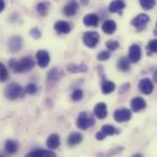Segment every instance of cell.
I'll return each instance as SVG.
<instances>
[{
	"label": "cell",
	"instance_id": "27",
	"mask_svg": "<svg viewBox=\"0 0 157 157\" xmlns=\"http://www.w3.org/2000/svg\"><path fill=\"white\" fill-rule=\"evenodd\" d=\"M36 9H37V12H38L40 16L45 17V16L48 14L49 4H48V3H44V2L39 3V4L36 6Z\"/></svg>",
	"mask_w": 157,
	"mask_h": 157
},
{
	"label": "cell",
	"instance_id": "11",
	"mask_svg": "<svg viewBox=\"0 0 157 157\" xmlns=\"http://www.w3.org/2000/svg\"><path fill=\"white\" fill-rule=\"evenodd\" d=\"M62 76H63V73L57 67H53L47 74V83L49 85H52L54 83H57L61 79Z\"/></svg>",
	"mask_w": 157,
	"mask_h": 157
},
{
	"label": "cell",
	"instance_id": "1",
	"mask_svg": "<svg viewBox=\"0 0 157 157\" xmlns=\"http://www.w3.org/2000/svg\"><path fill=\"white\" fill-rule=\"evenodd\" d=\"M34 61L29 56H25L21 58L19 61L12 58L8 62V67L14 73H27L33 69L34 67Z\"/></svg>",
	"mask_w": 157,
	"mask_h": 157
},
{
	"label": "cell",
	"instance_id": "33",
	"mask_svg": "<svg viewBox=\"0 0 157 157\" xmlns=\"http://www.w3.org/2000/svg\"><path fill=\"white\" fill-rule=\"evenodd\" d=\"M84 97V93L81 89H75L73 91L72 95H71V98L74 101H80Z\"/></svg>",
	"mask_w": 157,
	"mask_h": 157
},
{
	"label": "cell",
	"instance_id": "15",
	"mask_svg": "<svg viewBox=\"0 0 157 157\" xmlns=\"http://www.w3.org/2000/svg\"><path fill=\"white\" fill-rule=\"evenodd\" d=\"M126 7V4L122 0H114L109 6V10L110 13H122V10Z\"/></svg>",
	"mask_w": 157,
	"mask_h": 157
},
{
	"label": "cell",
	"instance_id": "3",
	"mask_svg": "<svg viewBox=\"0 0 157 157\" xmlns=\"http://www.w3.org/2000/svg\"><path fill=\"white\" fill-rule=\"evenodd\" d=\"M95 124V119L94 117L87 112H81L77 118L76 121V126L77 128H79L80 130H87L88 128L93 127Z\"/></svg>",
	"mask_w": 157,
	"mask_h": 157
},
{
	"label": "cell",
	"instance_id": "24",
	"mask_svg": "<svg viewBox=\"0 0 157 157\" xmlns=\"http://www.w3.org/2000/svg\"><path fill=\"white\" fill-rule=\"evenodd\" d=\"M83 141V136L79 132H72L67 138V144L69 146H75L79 144Z\"/></svg>",
	"mask_w": 157,
	"mask_h": 157
},
{
	"label": "cell",
	"instance_id": "7",
	"mask_svg": "<svg viewBox=\"0 0 157 157\" xmlns=\"http://www.w3.org/2000/svg\"><path fill=\"white\" fill-rule=\"evenodd\" d=\"M36 59H37V63L38 65L40 68H45L49 65L50 63V54L47 51L45 50H40L37 52L36 53Z\"/></svg>",
	"mask_w": 157,
	"mask_h": 157
},
{
	"label": "cell",
	"instance_id": "35",
	"mask_svg": "<svg viewBox=\"0 0 157 157\" xmlns=\"http://www.w3.org/2000/svg\"><path fill=\"white\" fill-rule=\"evenodd\" d=\"M29 35H30L33 39L39 40V39H40V37H41V31H40V29H38V28H32V29L29 30Z\"/></svg>",
	"mask_w": 157,
	"mask_h": 157
},
{
	"label": "cell",
	"instance_id": "4",
	"mask_svg": "<svg viewBox=\"0 0 157 157\" xmlns=\"http://www.w3.org/2000/svg\"><path fill=\"white\" fill-rule=\"evenodd\" d=\"M149 21H150V17L147 14L142 13V14H139L136 17H134L131 21V24L133 27H135L137 30L143 31L147 27V24L149 23Z\"/></svg>",
	"mask_w": 157,
	"mask_h": 157
},
{
	"label": "cell",
	"instance_id": "37",
	"mask_svg": "<svg viewBox=\"0 0 157 157\" xmlns=\"http://www.w3.org/2000/svg\"><path fill=\"white\" fill-rule=\"evenodd\" d=\"M96 138H97V140H98V141H102V140H104V139L106 138V135H105L101 131H99V132H97Z\"/></svg>",
	"mask_w": 157,
	"mask_h": 157
},
{
	"label": "cell",
	"instance_id": "29",
	"mask_svg": "<svg viewBox=\"0 0 157 157\" xmlns=\"http://www.w3.org/2000/svg\"><path fill=\"white\" fill-rule=\"evenodd\" d=\"M156 2L155 0H141L140 5L145 10H150L155 6Z\"/></svg>",
	"mask_w": 157,
	"mask_h": 157
},
{
	"label": "cell",
	"instance_id": "32",
	"mask_svg": "<svg viewBox=\"0 0 157 157\" xmlns=\"http://www.w3.org/2000/svg\"><path fill=\"white\" fill-rule=\"evenodd\" d=\"M110 56H111V53H110L109 51H102L98 54L97 58H98V61L105 62V61H108L110 58Z\"/></svg>",
	"mask_w": 157,
	"mask_h": 157
},
{
	"label": "cell",
	"instance_id": "2",
	"mask_svg": "<svg viewBox=\"0 0 157 157\" xmlns=\"http://www.w3.org/2000/svg\"><path fill=\"white\" fill-rule=\"evenodd\" d=\"M24 93L25 89H23V87L20 85L15 82L8 84L4 91L5 97L9 100H16L19 98H23Z\"/></svg>",
	"mask_w": 157,
	"mask_h": 157
},
{
	"label": "cell",
	"instance_id": "39",
	"mask_svg": "<svg viewBox=\"0 0 157 157\" xmlns=\"http://www.w3.org/2000/svg\"><path fill=\"white\" fill-rule=\"evenodd\" d=\"M154 80H155V82L157 83V69L156 71L155 72V74H154Z\"/></svg>",
	"mask_w": 157,
	"mask_h": 157
},
{
	"label": "cell",
	"instance_id": "17",
	"mask_svg": "<svg viewBox=\"0 0 157 157\" xmlns=\"http://www.w3.org/2000/svg\"><path fill=\"white\" fill-rule=\"evenodd\" d=\"M54 29L63 34H68L72 30V27L69 22L64 21V20H59L54 24Z\"/></svg>",
	"mask_w": 157,
	"mask_h": 157
},
{
	"label": "cell",
	"instance_id": "9",
	"mask_svg": "<svg viewBox=\"0 0 157 157\" xmlns=\"http://www.w3.org/2000/svg\"><path fill=\"white\" fill-rule=\"evenodd\" d=\"M138 87L144 95H150L154 91V84L150 78H144L139 82Z\"/></svg>",
	"mask_w": 157,
	"mask_h": 157
},
{
	"label": "cell",
	"instance_id": "8",
	"mask_svg": "<svg viewBox=\"0 0 157 157\" xmlns=\"http://www.w3.org/2000/svg\"><path fill=\"white\" fill-rule=\"evenodd\" d=\"M114 120L117 122H125V121H129L132 118V111L128 109H117L114 112L113 115Z\"/></svg>",
	"mask_w": 157,
	"mask_h": 157
},
{
	"label": "cell",
	"instance_id": "28",
	"mask_svg": "<svg viewBox=\"0 0 157 157\" xmlns=\"http://www.w3.org/2000/svg\"><path fill=\"white\" fill-rule=\"evenodd\" d=\"M146 52H147V55L157 53V39L152 40L148 42L146 46Z\"/></svg>",
	"mask_w": 157,
	"mask_h": 157
},
{
	"label": "cell",
	"instance_id": "21",
	"mask_svg": "<svg viewBox=\"0 0 157 157\" xmlns=\"http://www.w3.org/2000/svg\"><path fill=\"white\" fill-rule=\"evenodd\" d=\"M66 69L68 72L73 73V74H76V73H85L87 71V66L85 63H80V64H76V63H70L66 66Z\"/></svg>",
	"mask_w": 157,
	"mask_h": 157
},
{
	"label": "cell",
	"instance_id": "16",
	"mask_svg": "<svg viewBox=\"0 0 157 157\" xmlns=\"http://www.w3.org/2000/svg\"><path fill=\"white\" fill-rule=\"evenodd\" d=\"M98 16L95 13L87 14L83 18V23L86 27H98Z\"/></svg>",
	"mask_w": 157,
	"mask_h": 157
},
{
	"label": "cell",
	"instance_id": "43",
	"mask_svg": "<svg viewBox=\"0 0 157 157\" xmlns=\"http://www.w3.org/2000/svg\"><path fill=\"white\" fill-rule=\"evenodd\" d=\"M0 157H5V156H4V155H0Z\"/></svg>",
	"mask_w": 157,
	"mask_h": 157
},
{
	"label": "cell",
	"instance_id": "34",
	"mask_svg": "<svg viewBox=\"0 0 157 157\" xmlns=\"http://www.w3.org/2000/svg\"><path fill=\"white\" fill-rule=\"evenodd\" d=\"M25 89V93L29 94V95H34L35 93H37L38 91V87L35 84H29L26 86V87L24 88Z\"/></svg>",
	"mask_w": 157,
	"mask_h": 157
},
{
	"label": "cell",
	"instance_id": "12",
	"mask_svg": "<svg viewBox=\"0 0 157 157\" xmlns=\"http://www.w3.org/2000/svg\"><path fill=\"white\" fill-rule=\"evenodd\" d=\"M94 115L98 120L105 119L108 116V109H107L106 103H104V102L98 103L94 108Z\"/></svg>",
	"mask_w": 157,
	"mask_h": 157
},
{
	"label": "cell",
	"instance_id": "22",
	"mask_svg": "<svg viewBox=\"0 0 157 157\" xmlns=\"http://www.w3.org/2000/svg\"><path fill=\"white\" fill-rule=\"evenodd\" d=\"M116 88V85L112 81H109L106 79H103L101 84V92L104 95H108L112 93Z\"/></svg>",
	"mask_w": 157,
	"mask_h": 157
},
{
	"label": "cell",
	"instance_id": "18",
	"mask_svg": "<svg viewBox=\"0 0 157 157\" xmlns=\"http://www.w3.org/2000/svg\"><path fill=\"white\" fill-rule=\"evenodd\" d=\"M25 157H56V155L51 150L38 149L29 153Z\"/></svg>",
	"mask_w": 157,
	"mask_h": 157
},
{
	"label": "cell",
	"instance_id": "13",
	"mask_svg": "<svg viewBox=\"0 0 157 157\" xmlns=\"http://www.w3.org/2000/svg\"><path fill=\"white\" fill-rule=\"evenodd\" d=\"M78 8H79V6L77 4V2H75V1H70L69 3H67L63 6V14L66 17H73V16H75L77 13Z\"/></svg>",
	"mask_w": 157,
	"mask_h": 157
},
{
	"label": "cell",
	"instance_id": "19",
	"mask_svg": "<svg viewBox=\"0 0 157 157\" xmlns=\"http://www.w3.org/2000/svg\"><path fill=\"white\" fill-rule=\"evenodd\" d=\"M60 141H61L60 140V136L58 134H56V133H52V134H51L48 137L47 142H46V144H47L48 148H50L52 150L57 149L59 147L60 144H61Z\"/></svg>",
	"mask_w": 157,
	"mask_h": 157
},
{
	"label": "cell",
	"instance_id": "36",
	"mask_svg": "<svg viewBox=\"0 0 157 157\" xmlns=\"http://www.w3.org/2000/svg\"><path fill=\"white\" fill-rule=\"evenodd\" d=\"M130 84L129 83H126V84H123L122 86H121V87H120V93L121 94H123V93H125L126 91H128L129 89H130Z\"/></svg>",
	"mask_w": 157,
	"mask_h": 157
},
{
	"label": "cell",
	"instance_id": "38",
	"mask_svg": "<svg viewBox=\"0 0 157 157\" xmlns=\"http://www.w3.org/2000/svg\"><path fill=\"white\" fill-rule=\"evenodd\" d=\"M5 8V2L4 1H0V12H2Z\"/></svg>",
	"mask_w": 157,
	"mask_h": 157
},
{
	"label": "cell",
	"instance_id": "31",
	"mask_svg": "<svg viewBox=\"0 0 157 157\" xmlns=\"http://www.w3.org/2000/svg\"><path fill=\"white\" fill-rule=\"evenodd\" d=\"M106 47L108 48V50L109 52H112V51H115L117 50L119 47H120V43L119 41L117 40H109L106 42Z\"/></svg>",
	"mask_w": 157,
	"mask_h": 157
},
{
	"label": "cell",
	"instance_id": "40",
	"mask_svg": "<svg viewBox=\"0 0 157 157\" xmlns=\"http://www.w3.org/2000/svg\"><path fill=\"white\" fill-rule=\"evenodd\" d=\"M81 3H82L83 5H87V4H89V1H87V0H84V1H81Z\"/></svg>",
	"mask_w": 157,
	"mask_h": 157
},
{
	"label": "cell",
	"instance_id": "25",
	"mask_svg": "<svg viewBox=\"0 0 157 157\" xmlns=\"http://www.w3.org/2000/svg\"><path fill=\"white\" fill-rule=\"evenodd\" d=\"M130 66H131V61L129 60V58L127 57H121L119 59L118 63H117V67L119 70L122 71V72H126L130 70Z\"/></svg>",
	"mask_w": 157,
	"mask_h": 157
},
{
	"label": "cell",
	"instance_id": "20",
	"mask_svg": "<svg viewBox=\"0 0 157 157\" xmlns=\"http://www.w3.org/2000/svg\"><path fill=\"white\" fill-rule=\"evenodd\" d=\"M116 29H117V25H116V22L114 20L108 19L106 21H104L102 24V30L108 35L113 34L115 32Z\"/></svg>",
	"mask_w": 157,
	"mask_h": 157
},
{
	"label": "cell",
	"instance_id": "6",
	"mask_svg": "<svg viewBox=\"0 0 157 157\" xmlns=\"http://www.w3.org/2000/svg\"><path fill=\"white\" fill-rule=\"evenodd\" d=\"M23 46V40L20 36L18 35H15L12 36L7 42V47L8 50L11 52H17L22 49Z\"/></svg>",
	"mask_w": 157,
	"mask_h": 157
},
{
	"label": "cell",
	"instance_id": "30",
	"mask_svg": "<svg viewBox=\"0 0 157 157\" xmlns=\"http://www.w3.org/2000/svg\"><path fill=\"white\" fill-rule=\"evenodd\" d=\"M0 78L2 82H6L8 79V71L4 63H0Z\"/></svg>",
	"mask_w": 157,
	"mask_h": 157
},
{
	"label": "cell",
	"instance_id": "14",
	"mask_svg": "<svg viewBox=\"0 0 157 157\" xmlns=\"http://www.w3.org/2000/svg\"><path fill=\"white\" fill-rule=\"evenodd\" d=\"M131 107L133 112H139L146 108V102L143 98L137 97L132 99L131 101Z\"/></svg>",
	"mask_w": 157,
	"mask_h": 157
},
{
	"label": "cell",
	"instance_id": "23",
	"mask_svg": "<svg viewBox=\"0 0 157 157\" xmlns=\"http://www.w3.org/2000/svg\"><path fill=\"white\" fill-rule=\"evenodd\" d=\"M18 150V143L14 140H7L5 144V151L8 155H14Z\"/></svg>",
	"mask_w": 157,
	"mask_h": 157
},
{
	"label": "cell",
	"instance_id": "41",
	"mask_svg": "<svg viewBox=\"0 0 157 157\" xmlns=\"http://www.w3.org/2000/svg\"><path fill=\"white\" fill-rule=\"evenodd\" d=\"M132 157H144L142 155H140V154H136V155H134Z\"/></svg>",
	"mask_w": 157,
	"mask_h": 157
},
{
	"label": "cell",
	"instance_id": "10",
	"mask_svg": "<svg viewBox=\"0 0 157 157\" xmlns=\"http://www.w3.org/2000/svg\"><path fill=\"white\" fill-rule=\"evenodd\" d=\"M129 60L132 63H138L142 58L141 47L137 44H132L129 49Z\"/></svg>",
	"mask_w": 157,
	"mask_h": 157
},
{
	"label": "cell",
	"instance_id": "42",
	"mask_svg": "<svg viewBox=\"0 0 157 157\" xmlns=\"http://www.w3.org/2000/svg\"><path fill=\"white\" fill-rule=\"evenodd\" d=\"M154 33H155V35L157 36V23H156V28L155 29V31H154Z\"/></svg>",
	"mask_w": 157,
	"mask_h": 157
},
{
	"label": "cell",
	"instance_id": "5",
	"mask_svg": "<svg viewBox=\"0 0 157 157\" xmlns=\"http://www.w3.org/2000/svg\"><path fill=\"white\" fill-rule=\"evenodd\" d=\"M99 40V34L96 31H86L83 35V41L86 46L95 48Z\"/></svg>",
	"mask_w": 157,
	"mask_h": 157
},
{
	"label": "cell",
	"instance_id": "26",
	"mask_svg": "<svg viewBox=\"0 0 157 157\" xmlns=\"http://www.w3.org/2000/svg\"><path fill=\"white\" fill-rule=\"evenodd\" d=\"M106 136H111V135H114V134H119V131L112 125H109V124H106V125H103L101 127V130H100Z\"/></svg>",
	"mask_w": 157,
	"mask_h": 157
}]
</instances>
